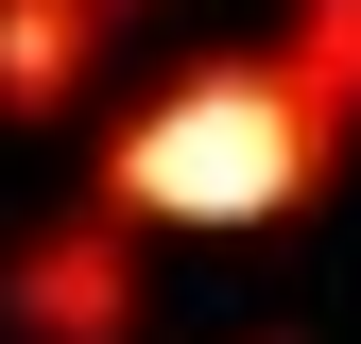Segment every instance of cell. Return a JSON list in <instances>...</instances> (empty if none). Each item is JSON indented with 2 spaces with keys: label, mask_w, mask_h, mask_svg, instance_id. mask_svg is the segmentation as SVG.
Returning a JSON list of instances; mask_svg holds the SVG:
<instances>
[{
  "label": "cell",
  "mask_w": 361,
  "mask_h": 344,
  "mask_svg": "<svg viewBox=\"0 0 361 344\" xmlns=\"http://www.w3.org/2000/svg\"><path fill=\"white\" fill-rule=\"evenodd\" d=\"M121 18H138V0H0V121L52 138L86 86H104V35Z\"/></svg>",
  "instance_id": "3957f363"
},
{
  "label": "cell",
  "mask_w": 361,
  "mask_h": 344,
  "mask_svg": "<svg viewBox=\"0 0 361 344\" xmlns=\"http://www.w3.org/2000/svg\"><path fill=\"white\" fill-rule=\"evenodd\" d=\"M293 69L327 86L344 121H361V0H293Z\"/></svg>",
  "instance_id": "277c9868"
},
{
  "label": "cell",
  "mask_w": 361,
  "mask_h": 344,
  "mask_svg": "<svg viewBox=\"0 0 361 344\" xmlns=\"http://www.w3.org/2000/svg\"><path fill=\"white\" fill-rule=\"evenodd\" d=\"M241 344H276V327H241Z\"/></svg>",
  "instance_id": "5b68a950"
},
{
  "label": "cell",
  "mask_w": 361,
  "mask_h": 344,
  "mask_svg": "<svg viewBox=\"0 0 361 344\" xmlns=\"http://www.w3.org/2000/svg\"><path fill=\"white\" fill-rule=\"evenodd\" d=\"M155 224H121L104 190L52 207V224H18V258H0V344H138L155 310Z\"/></svg>",
  "instance_id": "7a4b0ae2"
},
{
  "label": "cell",
  "mask_w": 361,
  "mask_h": 344,
  "mask_svg": "<svg viewBox=\"0 0 361 344\" xmlns=\"http://www.w3.org/2000/svg\"><path fill=\"white\" fill-rule=\"evenodd\" d=\"M344 155H361V121L293 69V35H276V52L172 69L155 104L86 155V190H104L121 224H172V241H258V224H293V207H327Z\"/></svg>",
  "instance_id": "6da1fadb"
}]
</instances>
